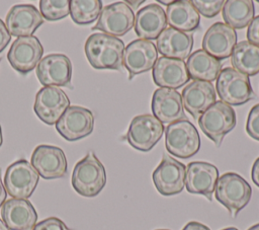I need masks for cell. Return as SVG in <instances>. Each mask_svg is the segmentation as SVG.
Segmentation results:
<instances>
[{"mask_svg": "<svg viewBox=\"0 0 259 230\" xmlns=\"http://www.w3.org/2000/svg\"><path fill=\"white\" fill-rule=\"evenodd\" d=\"M251 177H252L253 182L259 187V157L253 163L252 171H251Z\"/></svg>", "mask_w": 259, "mask_h": 230, "instance_id": "8d00e7d4", "label": "cell"}, {"mask_svg": "<svg viewBox=\"0 0 259 230\" xmlns=\"http://www.w3.org/2000/svg\"><path fill=\"white\" fill-rule=\"evenodd\" d=\"M215 89L222 101L229 105H241L256 97L249 76L231 67L221 70Z\"/></svg>", "mask_w": 259, "mask_h": 230, "instance_id": "277c9868", "label": "cell"}, {"mask_svg": "<svg viewBox=\"0 0 259 230\" xmlns=\"http://www.w3.org/2000/svg\"><path fill=\"white\" fill-rule=\"evenodd\" d=\"M152 75L156 85L174 90L183 86L190 78L184 61L166 57L157 59Z\"/></svg>", "mask_w": 259, "mask_h": 230, "instance_id": "603a6c76", "label": "cell"}, {"mask_svg": "<svg viewBox=\"0 0 259 230\" xmlns=\"http://www.w3.org/2000/svg\"><path fill=\"white\" fill-rule=\"evenodd\" d=\"M191 2L198 13L207 18L217 16L225 4L224 0H194Z\"/></svg>", "mask_w": 259, "mask_h": 230, "instance_id": "1f68e13d", "label": "cell"}, {"mask_svg": "<svg viewBox=\"0 0 259 230\" xmlns=\"http://www.w3.org/2000/svg\"><path fill=\"white\" fill-rule=\"evenodd\" d=\"M6 197H7V191H6V189H5L4 183L2 182V178H1V169H0V207H2V205L5 203Z\"/></svg>", "mask_w": 259, "mask_h": 230, "instance_id": "f35d334b", "label": "cell"}, {"mask_svg": "<svg viewBox=\"0 0 259 230\" xmlns=\"http://www.w3.org/2000/svg\"><path fill=\"white\" fill-rule=\"evenodd\" d=\"M159 3H162V4H166V5H170L173 1H162V0H160V1H158Z\"/></svg>", "mask_w": 259, "mask_h": 230, "instance_id": "7bdbcfd3", "label": "cell"}, {"mask_svg": "<svg viewBox=\"0 0 259 230\" xmlns=\"http://www.w3.org/2000/svg\"><path fill=\"white\" fill-rule=\"evenodd\" d=\"M158 59V51L154 43L147 40L131 42L123 52V66L128 72V79L151 70Z\"/></svg>", "mask_w": 259, "mask_h": 230, "instance_id": "e0dca14e", "label": "cell"}, {"mask_svg": "<svg viewBox=\"0 0 259 230\" xmlns=\"http://www.w3.org/2000/svg\"><path fill=\"white\" fill-rule=\"evenodd\" d=\"M152 112L162 124H172L187 119L181 94L174 89L158 88L152 97Z\"/></svg>", "mask_w": 259, "mask_h": 230, "instance_id": "ac0fdd59", "label": "cell"}, {"mask_svg": "<svg viewBox=\"0 0 259 230\" xmlns=\"http://www.w3.org/2000/svg\"><path fill=\"white\" fill-rule=\"evenodd\" d=\"M70 106V99L63 89L57 86L40 88L33 104V110L40 121L53 126Z\"/></svg>", "mask_w": 259, "mask_h": 230, "instance_id": "8fae6325", "label": "cell"}, {"mask_svg": "<svg viewBox=\"0 0 259 230\" xmlns=\"http://www.w3.org/2000/svg\"><path fill=\"white\" fill-rule=\"evenodd\" d=\"M102 11L100 0H71L70 15L72 20L80 25L95 21Z\"/></svg>", "mask_w": 259, "mask_h": 230, "instance_id": "f546056e", "label": "cell"}, {"mask_svg": "<svg viewBox=\"0 0 259 230\" xmlns=\"http://www.w3.org/2000/svg\"><path fill=\"white\" fill-rule=\"evenodd\" d=\"M71 183L82 197H96L105 186L106 172L103 164L93 152H88L73 169Z\"/></svg>", "mask_w": 259, "mask_h": 230, "instance_id": "7a4b0ae2", "label": "cell"}, {"mask_svg": "<svg viewBox=\"0 0 259 230\" xmlns=\"http://www.w3.org/2000/svg\"><path fill=\"white\" fill-rule=\"evenodd\" d=\"M163 124L152 114H140L135 117L128 127L126 140L135 149L148 152L162 138Z\"/></svg>", "mask_w": 259, "mask_h": 230, "instance_id": "ba28073f", "label": "cell"}, {"mask_svg": "<svg viewBox=\"0 0 259 230\" xmlns=\"http://www.w3.org/2000/svg\"><path fill=\"white\" fill-rule=\"evenodd\" d=\"M157 51L162 57L184 60L193 48V36L172 27H166L157 39Z\"/></svg>", "mask_w": 259, "mask_h": 230, "instance_id": "d4e9b609", "label": "cell"}, {"mask_svg": "<svg viewBox=\"0 0 259 230\" xmlns=\"http://www.w3.org/2000/svg\"><path fill=\"white\" fill-rule=\"evenodd\" d=\"M84 50L94 69L122 70L124 44L120 39L102 32L93 33L86 40Z\"/></svg>", "mask_w": 259, "mask_h": 230, "instance_id": "6da1fadb", "label": "cell"}, {"mask_svg": "<svg viewBox=\"0 0 259 230\" xmlns=\"http://www.w3.org/2000/svg\"><path fill=\"white\" fill-rule=\"evenodd\" d=\"M246 35L249 43L259 46V15L253 18L248 25Z\"/></svg>", "mask_w": 259, "mask_h": 230, "instance_id": "e575fe53", "label": "cell"}, {"mask_svg": "<svg viewBox=\"0 0 259 230\" xmlns=\"http://www.w3.org/2000/svg\"><path fill=\"white\" fill-rule=\"evenodd\" d=\"M247 230H259V223L258 224H255V225H253V226H251L249 229H247Z\"/></svg>", "mask_w": 259, "mask_h": 230, "instance_id": "b9f144b4", "label": "cell"}, {"mask_svg": "<svg viewBox=\"0 0 259 230\" xmlns=\"http://www.w3.org/2000/svg\"><path fill=\"white\" fill-rule=\"evenodd\" d=\"M0 230H9L8 227L5 225V223L3 222L2 219H0Z\"/></svg>", "mask_w": 259, "mask_h": 230, "instance_id": "60d3db41", "label": "cell"}, {"mask_svg": "<svg viewBox=\"0 0 259 230\" xmlns=\"http://www.w3.org/2000/svg\"><path fill=\"white\" fill-rule=\"evenodd\" d=\"M39 175L33 166L25 159H19L10 164L4 175V186L13 199H28L38 183Z\"/></svg>", "mask_w": 259, "mask_h": 230, "instance_id": "52a82bcc", "label": "cell"}, {"mask_svg": "<svg viewBox=\"0 0 259 230\" xmlns=\"http://www.w3.org/2000/svg\"><path fill=\"white\" fill-rule=\"evenodd\" d=\"M181 98L184 109L196 121L217 101L214 86L210 82L200 80L188 83L182 90Z\"/></svg>", "mask_w": 259, "mask_h": 230, "instance_id": "44dd1931", "label": "cell"}, {"mask_svg": "<svg viewBox=\"0 0 259 230\" xmlns=\"http://www.w3.org/2000/svg\"><path fill=\"white\" fill-rule=\"evenodd\" d=\"M236 45V30L223 22L212 24L202 40V50L220 61L229 58Z\"/></svg>", "mask_w": 259, "mask_h": 230, "instance_id": "ffe728a7", "label": "cell"}, {"mask_svg": "<svg viewBox=\"0 0 259 230\" xmlns=\"http://www.w3.org/2000/svg\"><path fill=\"white\" fill-rule=\"evenodd\" d=\"M201 131L220 147L224 137L236 126V112L222 100L215 101L198 119Z\"/></svg>", "mask_w": 259, "mask_h": 230, "instance_id": "8992f818", "label": "cell"}, {"mask_svg": "<svg viewBox=\"0 0 259 230\" xmlns=\"http://www.w3.org/2000/svg\"><path fill=\"white\" fill-rule=\"evenodd\" d=\"M232 65L235 70L254 76L259 73V46L242 41L238 43L231 55Z\"/></svg>", "mask_w": 259, "mask_h": 230, "instance_id": "83f0119b", "label": "cell"}, {"mask_svg": "<svg viewBox=\"0 0 259 230\" xmlns=\"http://www.w3.org/2000/svg\"><path fill=\"white\" fill-rule=\"evenodd\" d=\"M254 3L251 0H228L222 9L223 19L232 28L242 29L254 18Z\"/></svg>", "mask_w": 259, "mask_h": 230, "instance_id": "f1b7e54d", "label": "cell"}, {"mask_svg": "<svg viewBox=\"0 0 259 230\" xmlns=\"http://www.w3.org/2000/svg\"><path fill=\"white\" fill-rule=\"evenodd\" d=\"M186 68L193 80L211 82L215 80L222 70V62L203 50H197L187 58Z\"/></svg>", "mask_w": 259, "mask_h": 230, "instance_id": "4316f807", "label": "cell"}, {"mask_svg": "<svg viewBox=\"0 0 259 230\" xmlns=\"http://www.w3.org/2000/svg\"><path fill=\"white\" fill-rule=\"evenodd\" d=\"M3 143V137H2V130H1V125H0V147Z\"/></svg>", "mask_w": 259, "mask_h": 230, "instance_id": "ee69618b", "label": "cell"}, {"mask_svg": "<svg viewBox=\"0 0 259 230\" xmlns=\"http://www.w3.org/2000/svg\"><path fill=\"white\" fill-rule=\"evenodd\" d=\"M246 131L251 138L259 141V103L254 105L248 114Z\"/></svg>", "mask_w": 259, "mask_h": 230, "instance_id": "d6a6232c", "label": "cell"}, {"mask_svg": "<svg viewBox=\"0 0 259 230\" xmlns=\"http://www.w3.org/2000/svg\"><path fill=\"white\" fill-rule=\"evenodd\" d=\"M42 23L44 17L31 4L13 5L5 18V24L10 35L16 37L33 35V32Z\"/></svg>", "mask_w": 259, "mask_h": 230, "instance_id": "d6986e66", "label": "cell"}, {"mask_svg": "<svg viewBox=\"0 0 259 230\" xmlns=\"http://www.w3.org/2000/svg\"><path fill=\"white\" fill-rule=\"evenodd\" d=\"M166 19L170 27L184 31H193L199 27L200 15L189 0L173 1L166 9Z\"/></svg>", "mask_w": 259, "mask_h": 230, "instance_id": "484cf974", "label": "cell"}, {"mask_svg": "<svg viewBox=\"0 0 259 230\" xmlns=\"http://www.w3.org/2000/svg\"><path fill=\"white\" fill-rule=\"evenodd\" d=\"M214 196L235 218L250 202L252 188L241 175L235 172H227L219 177L214 189Z\"/></svg>", "mask_w": 259, "mask_h": 230, "instance_id": "3957f363", "label": "cell"}, {"mask_svg": "<svg viewBox=\"0 0 259 230\" xmlns=\"http://www.w3.org/2000/svg\"><path fill=\"white\" fill-rule=\"evenodd\" d=\"M157 230H168V229H157Z\"/></svg>", "mask_w": 259, "mask_h": 230, "instance_id": "bcb514c9", "label": "cell"}, {"mask_svg": "<svg viewBox=\"0 0 259 230\" xmlns=\"http://www.w3.org/2000/svg\"><path fill=\"white\" fill-rule=\"evenodd\" d=\"M164 9L155 3L140 9L135 16V31L141 40H156L167 26Z\"/></svg>", "mask_w": 259, "mask_h": 230, "instance_id": "cb8c5ba5", "label": "cell"}, {"mask_svg": "<svg viewBox=\"0 0 259 230\" xmlns=\"http://www.w3.org/2000/svg\"><path fill=\"white\" fill-rule=\"evenodd\" d=\"M30 164L45 179L61 178L68 170L64 151L52 145H38L31 154Z\"/></svg>", "mask_w": 259, "mask_h": 230, "instance_id": "9a60e30c", "label": "cell"}, {"mask_svg": "<svg viewBox=\"0 0 259 230\" xmlns=\"http://www.w3.org/2000/svg\"><path fill=\"white\" fill-rule=\"evenodd\" d=\"M223 230H238V229L235 228V227H228V228H225V229H223Z\"/></svg>", "mask_w": 259, "mask_h": 230, "instance_id": "f6af8a7d", "label": "cell"}, {"mask_svg": "<svg viewBox=\"0 0 259 230\" xmlns=\"http://www.w3.org/2000/svg\"><path fill=\"white\" fill-rule=\"evenodd\" d=\"M182 230H210V229L204 224L192 221V222L187 223Z\"/></svg>", "mask_w": 259, "mask_h": 230, "instance_id": "74e56055", "label": "cell"}, {"mask_svg": "<svg viewBox=\"0 0 259 230\" xmlns=\"http://www.w3.org/2000/svg\"><path fill=\"white\" fill-rule=\"evenodd\" d=\"M10 40H11V35L6 27V24L0 18V53L7 47Z\"/></svg>", "mask_w": 259, "mask_h": 230, "instance_id": "d590c367", "label": "cell"}, {"mask_svg": "<svg viewBox=\"0 0 259 230\" xmlns=\"http://www.w3.org/2000/svg\"><path fill=\"white\" fill-rule=\"evenodd\" d=\"M186 166L173 157L163 154L160 164L153 172V182L156 189L169 197L181 193L185 185Z\"/></svg>", "mask_w": 259, "mask_h": 230, "instance_id": "9c48e42d", "label": "cell"}, {"mask_svg": "<svg viewBox=\"0 0 259 230\" xmlns=\"http://www.w3.org/2000/svg\"><path fill=\"white\" fill-rule=\"evenodd\" d=\"M166 150L175 157L187 159L200 149V137L196 128L189 121H179L166 127Z\"/></svg>", "mask_w": 259, "mask_h": 230, "instance_id": "5b68a950", "label": "cell"}, {"mask_svg": "<svg viewBox=\"0 0 259 230\" xmlns=\"http://www.w3.org/2000/svg\"><path fill=\"white\" fill-rule=\"evenodd\" d=\"M218 179L219 170L213 164L194 161L186 166L185 186L190 194L202 195L208 201H212Z\"/></svg>", "mask_w": 259, "mask_h": 230, "instance_id": "2e32d148", "label": "cell"}, {"mask_svg": "<svg viewBox=\"0 0 259 230\" xmlns=\"http://www.w3.org/2000/svg\"><path fill=\"white\" fill-rule=\"evenodd\" d=\"M135 24V13L125 2H115L105 6L92 30H101L103 33L122 36Z\"/></svg>", "mask_w": 259, "mask_h": 230, "instance_id": "7c38bea8", "label": "cell"}, {"mask_svg": "<svg viewBox=\"0 0 259 230\" xmlns=\"http://www.w3.org/2000/svg\"><path fill=\"white\" fill-rule=\"evenodd\" d=\"M125 3L132 8V10L137 9L142 3H144V0H140V1H125Z\"/></svg>", "mask_w": 259, "mask_h": 230, "instance_id": "ab89813d", "label": "cell"}, {"mask_svg": "<svg viewBox=\"0 0 259 230\" xmlns=\"http://www.w3.org/2000/svg\"><path fill=\"white\" fill-rule=\"evenodd\" d=\"M57 132L65 140L73 142L89 136L94 128V116L88 108L72 105L56 123Z\"/></svg>", "mask_w": 259, "mask_h": 230, "instance_id": "30bf717a", "label": "cell"}, {"mask_svg": "<svg viewBox=\"0 0 259 230\" xmlns=\"http://www.w3.org/2000/svg\"><path fill=\"white\" fill-rule=\"evenodd\" d=\"M36 76L44 87L73 88L71 84L72 63L64 54H50L40 59L36 66Z\"/></svg>", "mask_w": 259, "mask_h": 230, "instance_id": "4fadbf2b", "label": "cell"}, {"mask_svg": "<svg viewBox=\"0 0 259 230\" xmlns=\"http://www.w3.org/2000/svg\"><path fill=\"white\" fill-rule=\"evenodd\" d=\"M1 217L9 230H32L37 214L28 200L10 199L1 208Z\"/></svg>", "mask_w": 259, "mask_h": 230, "instance_id": "7402d4cb", "label": "cell"}, {"mask_svg": "<svg viewBox=\"0 0 259 230\" xmlns=\"http://www.w3.org/2000/svg\"><path fill=\"white\" fill-rule=\"evenodd\" d=\"M42 54V45L36 36H20L10 46L7 59L14 70L26 74L36 67Z\"/></svg>", "mask_w": 259, "mask_h": 230, "instance_id": "5bb4252c", "label": "cell"}, {"mask_svg": "<svg viewBox=\"0 0 259 230\" xmlns=\"http://www.w3.org/2000/svg\"><path fill=\"white\" fill-rule=\"evenodd\" d=\"M39 9L41 16L49 21H58L70 14L69 0H40Z\"/></svg>", "mask_w": 259, "mask_h": 230, "instance_id": "4dcf8cb0", "label": "cell"}, {"mask_svg": "<svg viewBox=\"0 0 259 230\" xmlns=\"http://www.w3.org/2000/svg\"><path fill=\"white\" fill-rule=\"evenodd\" d=\"M258 2H259V1H258Z\"/></svg>", "mask_w": 259, "mask_h": 230, "instance_id": "7dc6e473", "label": "cell"}, {"mask_svg": "<svg viewBox=\"0 0 259 230\" xmlns=\"http://www.w3.org/2000/svg\"><path fill=\"white\" fill-rule=\"evenodd\" d=\"M32 230H73V229L69 228L61 219L57 217H50L35 224Z\"/></svg>", "mask_w": 259, "mask_h": 230, "instance_id": "836d02e7", "label": "cell"}]
</instances>
